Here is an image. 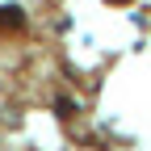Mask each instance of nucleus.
<instances>
[{
    "label": "nucleus",
    "mask_w": 151,
    "mask_h": 151,
    "mask_svg": "<svg viewBox=\"0 0 151 151\" xmlns=\"http://www.w3.org/2000/svg\"><path fill=\"white\" fill-rule=\"evenodd\" d=\"M118 4H126V0H118Z\"/></svg>",
    "instance_id": "f257e3e1"
}]
</instances>
